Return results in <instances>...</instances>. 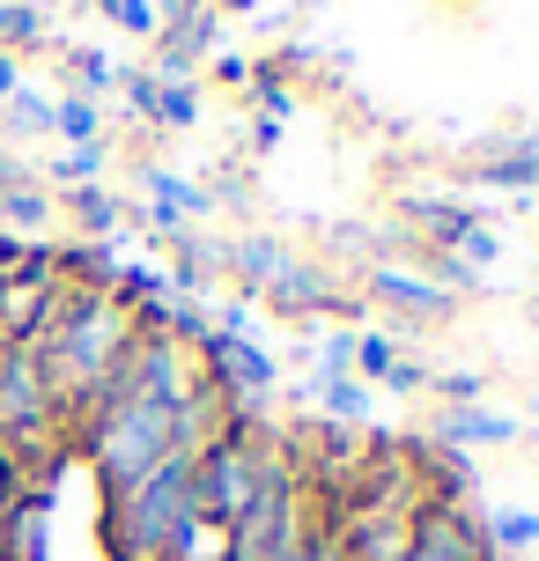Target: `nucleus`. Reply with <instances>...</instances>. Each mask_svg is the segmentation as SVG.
I'll return each instance as SVG.
<instances>
[{"mask_svg":"<svg viewBox=\"0 0 539 561\" xmlns=\"http://www.w3.org/2000/svg\"><path fill=\"white\" fill-rule=\"evenodd\" d=\"M96 8H104V15H112V23L126 30V37H148V45H156V30H163L156 0H96Z\"/></svg>","mask_w":539,"mask_h":561,"instance_id":"24","label":"nucleus"},{"mask_svg":"<svg viewBox=\"0 0 539 561\" xmlns=\"http://www.w3.org/2000/svg\"><path fill=\"white\" fill-rule=\"evenodd\" d=\"M369 296L406 310V318H451V296H444L422 266H399V259H377V266H369Z\"/></svg>","mask_w":539,"mask_h":561,"instance_id":"5","label":"nucleus"},{"mask_svg":"<svg viewBox=\"0 0 539 561\" xmlns=\"http://www.w3.org/2000/svg\"><path fill=\"white\" fill-rule=\"evenodd\" d=\"M451 259H458V266H473V274H488V266L503 259V229H495V222H473V229L451 244Z\"/></svg>","mask_w":539,"mask_h":561,"instance_id":"22","label":"nucleus"},{"mask_svg":"<svg viewBox=\"0 0 539 561\" xmlns=\"http://www.w3.org/2000/svg\"><path fill=\"white\" fill-rule=\"evenodd\" d=\"M266 466H274V450L259 444V436H237V428H222L215 444L199 450V517H215V525H229L237 510L259 495V480H266Z\"/></svg>","mask_w":539,"mask_h":561,"instance_id":"3","label":"nucleus"},{"mask_svg":"<svg viewBox=\"0 0 539 561\" xmlns=\"http://www.w3.org/2000/svg\"><path fill=\"white\" fill-rule=\"evenodd\" d=\"M252 118H266V126H288V118H296V89L282 82L274 59H259V67H252Z\"/></svg>","mask_w":539,"mask_h":561,"instance_id":"15","label":"nucleus"},{"mask_svg":"<svg viewBox=\"0 0 539 561\" xmlns=\"http://www.w3.org/2000/svg\"><path fill=\"white\" fill-rule=\"evenodd\" d=\"M199 118V96L193 89H163V104H156V126H193Z\"/></svg>","mask_w":539,"mask_h":561,"instance_id":"30","label":"nucleus"},{"mask_svg":"<svg viewBox=\"0 0 539 561\" xmlns=\"http://www.w3.org/2000/svg\"><path fill=\"white\" fill-rule=\"evenodd\" d=\"M428 385H436V399H451V407H473V399L488 392V385H481V369H444V377L428 369Z\"/></svg>","mask_w":539,"mask_h":561,"instance_id":"28","label":"nucleus"},{"mask_svg":"<svg viewBox=\"0 0 539 561\" xmlns=\"http://www.w3.org/2000/svg\"><path fill=\"white\" fill-rule=\"evenodd\" d=\"M406 215L422 222V244H436V252H451L458 237L481 222L473 207H458V199H428V193H406Z\"/></svg>","mask_w":539,"mask_h":561,"instance_id":"11","label":"nucleus"},{"mask_svg":"<svg viewBox=\"0 0 539 561\" xmlns=\"http://www.w3.org/2000/svg\"><path fill=\"white\" fill-rule=\"evenodd\" d=\"M67 67H74V96H89V104H96L104 89H118V59L96 53V45H74V53H67Z\"/></svg>","mask_w":539,"mask_h":561,"instance_id":"17","label":"nucleus"},{"mask_svg":"<svg viewBox=\"0 0 539 561\" xmlns=\"http://www.w3.org/2000/svg\"><path fill=\"white\" fill-rule=\"evenodd\" d=\"M37 37H45V8L37 0H0V53L37 45Z\"/></svg>","mask_w":539,"mask_h":561,"instance_id":"19","label":"nucleus"},{"mask_svg":"<svg viewBox=\"0 0 539 561\" xmlns=\"http://www.w3.org/2000/svg\"><path fill=\"white\" fill-rule=\"evenodd\" d=\"M229 8H244V15H252V0H229Z\"/></svg>","mask_w":539,"mask_h":561,"instance_id":"37","label":"nucleus"},{"mask_svg":"<svg viewBox=\"0 0 539 561\" xmlns=\"http://www.w3.org/2000/svg\"><path fill=\"white\" fill-rule=\"evenodd\" d=\"M222 266L244 280V288H274L282 266H288V244H282V237H237V244L222 252Z\"/></svg>","mask_w":539,"mask_h":561,"instance_id":"10","label":"nucleus"},{"mask_svg":"<svg viewBox=\"0 0 539 561\" xmlns=\"http://www.w3.org/2000/svg\"><path fill=\"white\" fill-rule=\"evenodd\" d=\"M141 185H148V222L156 229H177L185 215H207L215 207V193L207 185H193V178H177V170H141Z\"/></svg>","mask_w":539,"mask_h":561,"instance_id":"8","label":"nucleus"},{"mask_svg":"<svg viewBox=\"0 0 539 561\" xmlns=\"http://www.w3.org/2000/svg\"><path fill=\"white\" fill-rule=\"evenodd\" d=\"M199 450H171L141 488H126L118 503H104V547L112 561H171L177 533L199 517Z\"/></svg>","mask_w":539,"mask_h":561,"instance_id":"2","label":"nucleus"},{"mask_svg":"<svg viewBox=\"0 0 539 561\" xmlns=\"http://www.w3.org/2000/svg\"><path fill=\"white\" fill-rule=\"evenodd\" d=\"M45 533H53V488H23L0 510V561H45Z\"/></svg>","mask_w":539,"mask_h":561,"instance_id":"6","label":"nucleus"},{"mask_svg":"<svg viewBox=\"0 0 539 561\" xmlns=\"http://www.w3.org/2000/svg\"><path fill=\"white\" fill-rule=\"evenodd\" d=\"M318 561H347V554H341V539H333V525L318 533Z\"/></svg>","mask_w":539,"mask_h":561,"instance_id":"36","label":"nucleus"},{"mask_svg":"<svg viewBox=\"0 0 539 561\" xmlns=\"http://www.w3.org/2000/svg\"><path fill=\"white\" fill-rule=\"evenodd\" d=\"M53 134L67 140V148H96L104 140V104H89V96H53Z\"/></svg>","mask_w":539,"mask_h":561,"instance_id":"13","label":"nucleus"},{"mask_svg":"<svg viewBox=\"0 0 539 561\" xmlns=\"http://www.w3.org/2000/svg\"><path fill=\"white\" fill-rule=\"evenodd\" d=\"M252 148L266 156V148H282V126H266V118H252Z\"/></svg>","mask_w":539,"mask_h":561,"instance_id":"35","label":"nucleus"},{"mask_svg":"<svg viewBox=\"0 0 539 561\" xmlns=\"http://www.w3.org/2000/svg\"><path fill=\"white\" fill-rule=\"evenodd\" d=\"M318 377H355V333H325L318 340Z\"/></svg>","mask_w":539,"mask_h":561,"instance_id":"29","label":"nucleus"},{"mask_svg":"<svg viewBox=\"0 0 539 561\" xmlns=\"http://www.w3.org/2000/svg\"><path fill=\"white\" fill-rule=\"evenodd\" d=\"M215 266H222V252H207V237H185V244H177V266H171V296L185 304L193 288L215 280Z\"/></svg>","mask_w":539,"mask_h":561,"instance_id":"16","label":"nucleus"},{"mask_svg":"<svg viewBox=\"0 0 539 561\" xmlns=\"http://www.w3.org/2000/svg\"><path fill=\"white\" fill-rule=\"evenodd\" d=\"M30 480H23V466H15V458H8V450H0V510L15 503V495H23Z\"/></svg>","mask_w":539,"mask_h":561,"instance_id":"32","label":"nucleus"},{"mask_svg":"<svg viewBox=\"0 0 539 561\" xmlns=\"http://www.w3.org/2000/svg\"><path fill=\"white\" fill-rule=\"evenodd\" d=\"M311 399L333 421H369V392L355 385V377H311Z\"/></svg>","mask_w":539,"mask_h":561,"instance_id":"18","label":"nucleus"},{"mask_svg":"<svg viewBox=\"0 0 539 561\" xmlns=\"http://www.w3.org/2000/svg\"><path fill=\"white\" fill-rule=\"evenodd\" d=\"M517 428H525L517 414L473 399V407H444V414H436V444H458V450L466 444H517Z\"/></svg>","mask_w":539,"mask_h":561,"instance_id":"7","label":"nucleus"},{"mask_svg":"<svg viewBox=\"0 0 539 561\" xmlns=\"http://www.w3.org/2000/svg\"><path fill=\"white\" fill-rule=\"evenodd\" d=\"M532 215H539V193H532Z\"/></svg>","mask_w":539,"mask_h":561,"instance_id":"38","label":"nucleus"},{"mask_svg":"<svg viewBox=\"0 0 539 561\" xmlns=\"http://www.w3.org/2000/svg\"><path fill=\"white\" fill-rule=\"evenodd\" d=\"M8 118H15V126H23V134H53V96H45V89H15V96H8Z\"/></svg>","mask_w":539,"mask_h":561,"instance_id":"25","label":"nucleus"},{"mask_svg":"<svg viewBox=\"0 0 539 561\" xmlns=\"http://www.w3.org/2000/svg\"><path fill=\"white\" fill-rule=\"evenodd\" d=\"M74 444L89 450V466L104 480V503H118V495L141 488L171 450H185V436H177V407H163V399H148V392H126V399H112V407H96V414L74 428Z\"/></svg>","mask_w":539,"mask_h":561,"instance_id":"1","label":"nucleus"},{"mask_svg":"<svg viewBox=\"0 0 539 561\" xmlns=\"http://www.w3.org/2000/svg\"><path fill=\"white\" fill-rule=\"evenodd\" d=\"M481 185H495V193H539V140H503L495 163L481 170Z\"/></svg>","mask_w":539,"mask_h":561,"instance_id":"12","label":"nucleus"},{"mask_svg":"<svg viewBox=\"0 0 539 561\" xmlns=\"http://www.w3.org/2000/svg\"><path fill=\"white\" fill-rule=\"evenodd\" d=\"M215 75H222V82H237V89H252V59L222 53V59H215Z\"/></svg>","mask_w":539,"mask_h":561,"instance_id":"33","label":"nucleus"},{"mask_svg":"<svg viewBox=\"0 0 539 561\" xmlns=\"http://www.w3.org/2000/svg\"><path fill=\"white\" fill-rule=\"evenodd\" d=\"M118 89H126V104H134V118H141V126H156V104H163V82H156L148 67H134V75H118Z\"/></svg>","mask_w":539,"mask_h":561,"instance_id":"27","label":"nucleus"},{"mask_svg":"<svg viewBox=\"0 0 539 561\" xmlns=\"http://www.w3.org/2000/svg\"><path fill=\"white\" fill-rule=\"evenodd\" d=\"M406 561H495V554H488V533L466 510V495H422L414 533H406Z\"/></svg>","mask_w":539,"mask_h":561,"instance_id":"4","label":"nucleus"},{"mask_svg":"<svg viewBox=\"0 0 539 561\" xmlns=\"http://www.w3.org/2000/svg\"><path fill=\"white\" fill-rule=\"evenodd\" d=\"M266 296H274V310H288V318H311V310H333V304H341V296L325 288V274H318V266H303V259H288L282 280H274Z\"/></svg>","mask_w":539,"mask_h":561,"instance_id":"9","label":"nucleus"},{"mask_svg":"<svg viewBox=\"0 0 539 561\" xmlns=\"http://www.w3.org/2000/svg\"><path fill=\"white\" fill-rule=\"evenodd\" d=\"M392 363H399V340L392 333H355V369H363L369 385H385Z\"/></svg>","mask_w":539,"mask_h":561,"instance_id":"23","label":"nucleus"},{"mask_svg":"<svg viewBox=\"0 0 539 561\" xmlns=\"http://www.w3.org/2000/svg\"><path fill=\"white\" fill-rule=\"evenodd\" d=\"M15 89H23V67H15V53H0V104H8Z\"/></svg>","mask_w":539,"mask_h":561,"instance_id":"34","label":"nucleus"},{"mask_svg":"<svg viewBox=\"0 0 539 561\" xmlns=\"http://www.w3.org/2000/svg\"><path fill=\"white\" fill-rule=\"evenodd\" d=\"M385 385H392V392H428V369H422V363H406V355H399V363H392V377H385Z\"/></svg>","mask_w":539,"mask_h":561,"instance_id":"31","label":"nucleus"},{"mask_svg":"<svg viewBox=\"0 0 539 561\" xmlns=\"http://www.w3.org/2000/svg\"><path fill=\"white\" fill-rule=\"evenodd\" d=\"M67 207H74V222H82L89 237H112V229H118V199L104 193V185H74Z\"/></svg>","mask_w":539,"mask_h":561,"instance_id":"20","label":"nucleus"},{"mask_svg":"<svg viewBox=\"0 0 539 561\" xmlns=\"http://www.w3.org/2000/svg\"><path fill=\"white\" fill-rule=\"evenodd\" d=\"M104 163H112V156H104V140H96V148H67V156L53 163V178L74 193V185H96V170H104Z\"/></svg>","mask_w":539,"mask_h":561,"instance_id":"26","label":"nucleus"},{"mask_svg":"<svg viewBox=\"0 0 539 561\" xmlns=\"http://www.w3.org/2000/svg\"><path fill=\"white\" fill-rule=\"evenodd\" d=\"M45 215H53V199L37 193V185H0V222H15V229H45Z\"/></svg>","mask_w":539,"mask_h":561,"instance_id":"21","label":"nucleus"},{"mask_svg":"<svg viewBox=\"0 0 539 561\" xmlns=\"http://www.w3.org/2000/svg\"><path fill=\"white\" fill-rule=\"evenodd\" d=\"M481 533H488V554H495V561H503V554H532V547H539V517H532V510H488Z\"/></svg>","mask_w":539,"mask_h":561,"instance_id":"14","label":"nucleus"}]
</instances>
